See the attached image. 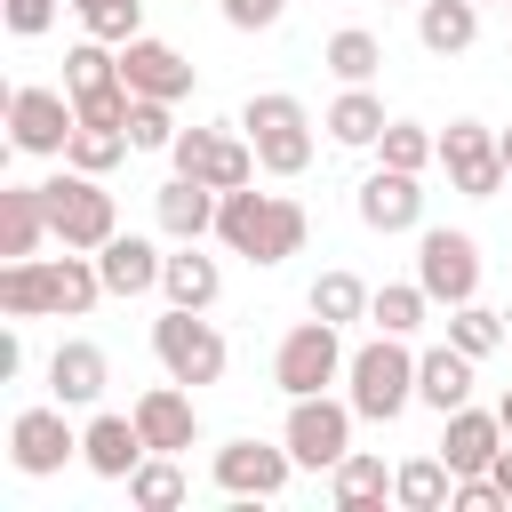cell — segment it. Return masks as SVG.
I'll use <instances>...</instances> for the list:
<instances>
[{
	"label": "cell",
	"mask_w": 512,
	"mask_h": 512,
	"mask_svg": "<svg viewBox=\"0 0 512 512\" xmlns=\"http://www.w3.org/2000/svg\"><path fill=\"white\" fill-rule=\"evenodd\" d=\"M120 80L136 88V96H192V64L168 48V40H152V32H136L128 48H120Z\"/></svg>",
	"instance_id": "19"
},
{
	"label": "cell",
	"mask_w": 512,
	"mask_h": 512,
	"mask_svg": "<svg viewBox=\"0 0 512 512\" xmlns=\"http://www.w3.org/2000/svg\"><path fill=\"white\" fill-rule=\"evenodd\" d=\"M128 144H136V152H168V144H176V112H168V96H136V112H128Z\"/></svg>",
	"instance_id": "38"
},
{
	"label": "cell",
	"mask_w": 512,
	"mask_h": 512,
	"mask_svg": "<svg viewBox=\"0 0 512 512\" xmlns=\"http://www.w3.org/2000/svg\"><path fill=\"white\" fill-rule=\"evenodd\" d=\"M496 152H504V168H512V128H504V136H496Z\"/></svg>",
	"instance_id": "43"
},
{
	"label": "cell",
	"mask_w": 512,
	"mask_h": 512,
	"mask_svg": "<svg viewBox=\"0 0 512 512\" xmlns=\"http://www.w3.org/2000/svg\"><path fill=\"white\" fill-rule=\"evenodd\" d=\"M96 296H104V272L80 248H64V256H16L0 272V312L8 320H48V312L56 320H80Z\"/></svg>",
	"instance_id": "1"
},
{
	"label": "cell",
	"mask_w": 512,
	"mask_h": 512,
	"mask_svg": "<svg viewBox=\"0 0 512 512\" xmlns=\"http://www.w3.org/2000/svg\"><path fill=\"white\" fill-rule=\"evenodd\" d=\"M416 280H424L432 304H472V288H480V240L432 224V232L416 240Z\"/></svg>",
	"instance_id": "12"
},
{
	"label": "cell",
	"mask_w": 512,
	"mask_h": 512,
	"mask_svg": "<svg viewBox=\"0 0 512 512\" xmlns=\"http://www.w3.org/2000/svg\"><path fill=\"white\" fill-rule=\"evenodd\" d=\"M144 456H152V448H144V432H136V408H128V416H88V432H80V464H88L96 480H128Z\"/></svg>",
	"instance_id": "20"
},
{
	"label": "cell",
	"mask_w": 512,
	"mask_h": 512,
	"mask_svg": "<svg viewBox=\"0 0 512 512\" xmlns=\"http://www.w3.org/2000/svg\"><path fill=\"white\" fill-rule=\"evenodd\" d=\"M40 200H48V232L64 240V248H80V256H96L112 232H120V216H112V192L88 176V168H56L48 184H40Z\"/></svg>",
	"instance_id": "5"
},
{
	"label": "cell",
	"mask_w": 512,
	"mask_h": 512,
	"mask_svg": "<svg viewBox=\"0 0 512 512\" xmlns=\"http://www.w3.org/2000/svg\"><path fill=\"white\" fill-rule=\"evenodd\" d=\"M152 352H160V368L176 376V384H216L224 376V336L200 320V312H184V304H168L160 320H152Z\"/></svg>",
	"instance_id": "8"
},
{
	"label": "cell",
	"mask_w": 512,
	"mask_h": 512,
	"mask_svg": "<svg viewBox=\"0 0 512 512\" xmlns=\"http://www.w3.org/2000/svg\"><path fill=\"white\" fill-rule=\"evenodd\" d=\"M328 496H336V512H368V504H384V496H392V472H384V456L352 448V456L328 472Z\"/></svg>",
	"instance_id": "27"
},
{
	"label": "cell",
	"mask_w": 512,
	"mask_h": 512,
	"mask_svg": "<svg viewBox=\"0 0 512 512\" xmlns=\"http://www.w3.org/2000/svg\"><path fill=\"white\" fill-rule=\"evenodd\" d=\"M72 16H80L96 40H112V48H128V40L144 32V0H72Z\"/></svg>",
	"instance_id": "37"
},
{
	"label": "cell",
	"mask_w": 512,
	"mask_h": 512,
	"mask_svg": "<svg viewBox=\"0 0 512 512\" xmlns=\"http://www.w3.org/2000/svg\"><path fill=\"white\" fill-rule=\"evenodd\" d=\"M168 160H176V176H200V184H216V192H240V184H256V144L248 136H224V128H176V144H168Z\"/></svg>",
	"instance_id": "9"
},
{
	"label": "cell",
	"mask_w": 512,
	"mask_h": 512,
	"mask_svg": "<svg viewBox=\"0 0 512 512\" xmlns=\"http://www.w3.org/2000/svg\"><path fill=\"white\" fill-rule=\"evenodd\" d=\"M416 400H424V408H440V416H448V408H464V400H472V352H456V344L424 352V360H416Z\"/></svg>",
	"instance_id": "26"
},
{
	"label": "cell",
	"mask_w": 512,
	"mask_h": 512,
	"mask_svg": "<svg viewBox=\"0 0 512 512\" xmlns=\"http://www.w3.org/2000/svg\"><path fill=\"white\" fill-rule=\"evenodd\" d=\"M304 208L288 200V192H224L216 200V240L232 248V256H248V264H288V256H304Z\"/></svg>",
	"instance_id": "2"
},
{
	"label": "cell",
	"mask_w": 512,
	"mask_h": 512,
	"mask_svg": "<svg viewBox=\"0 0 512 512\" xmlns=\"http://www.w3.org/2000/svg\"><path fill=\"white\" fill-rule=\"evenodd\" d=\"M40 240H56L40 184H8V192H0V256H8V264H16V256H40Z\"/></svg>",
	"instance_id": "23"
},
{
	"label": "cell",
	"mask_w": 512,
	"mask_h": 512,
	"mask_svg": "<svg viewBox=\"0 0 512 512\" xmlns=\"http://www.w3.org/2000/svg\"><path fill=\"white\" fill-rule=\"evenodd\" d=\"M160 248L152 240H136V232H112L104 248H96V272H104V296H144V288H160Z\"/></svg>",
	"instance_id": "22"
},
{
	"label": "cell",
	"mask_w": 512,
	"mask_h": 512,
	"mask_svg": "<svg viewBox=\"0 0 512 512\" xmlns=\"http://www.w3.org/2000/svg\"><path fill=\"white\" fill-rule=\"evenodd\" d=\"M216 288H224L216 256H200L192 240H176V256L160 264V296H168V304H184V312H208V304H216Z\"/></svg>",
	"instance_id": "24"
},
{
	"label": "cell",
	"mask_w": 512,
	"mask_h": 512,
	"mask_svg": "<svg viewBox=\"0 0 512 512\" xmlns=\"http://www.w3.org/2000/svg\"><path fill=\"white\" fill-rule=\"evenodd\" d=\"M320 128H328L336 144H352V152H360V144H376V136H384V96L360 80V88H344V96L328 104V120H320Z\"/></svg>",
	"instance_id": "28"
},
{
	"label": "cell",
	"mask_w": 512,
	"mask_h": 512,
	"mask_svg": "<svg viewBox=\"0 0 512 512\" xmlns=\"http://www.w3.org/2000/svg\"><path fill=\"white\" fill-rule=\"evenodd\" d=\"M136 144H128V128H104V120H80L72 128V144H64V160L72 168H88V176H104V168H120Z\"/></svg>",
	"instance_id": "32"
},
{
	"label": "cell",
	"mask_w": 512,
	"mask_h": 512,
	"mask_svg": "<svg viewBox=\"0 0 512 512\" xmlns=\"http://www.w3.org/2000/svg\"><path fill=\"white\" fill-rule=\"evenodd\" d=\"M208 472H216L224 496H280L288 472H296V456H288V440H280V448H264V440H224Z\"/></svg>",
	"instance_id": "14"
},
{
	"label": "cell",
	"mask_w": 512,
	"mask_h": 512,
	"mask_svg": "<svg viewBox=\"0 0 512 512\" xmlns=\"http://www.w3.org/2000/svg\"><path fill=\"white\" fill-rule=\"evenodd\" d=\"M104 384H112V360H104V344H88V336H64V344L48 352V392H56L64 408H96V400H104Z\"/></svg>",
	"instance_id": "17"
},
{
	"label": "cell",
	"mask_w": 512,
	"mask_h": 512,
	"mask_svg": "<svg viewBox=\"0 0 512 512\" xmlns=\"http://www.w3.org/2000/svg\"><path fill=\"white\" fill-rule=\"evenodd\" d=\"M344 400H352V416H368V424H392L408 400H416V352L400 344V336H384L376 328V344H360L352 360H344Z\"/></svg>",
	"instance_id": "3"
},
{
	"label": "cell",
	"mask_w": 512,
	"mask_h": 512,
	"mask_svg": "<svg viewBox=\"0 0 512 512\" xmlns=\"http://www.w3.org/2000/svg\"><path fill=\"white\" fill-rule=\"evenodd\" d=\"M344 336H336V320H296L288 336H280V352H272V384L288 392V400H304V392H328L336 376H344Z\"/></svg>",
	"instance_id": "6"
},
{
	"label": "cell",
	"mask_w": 512,
	"mask_h": 512,
	"mask_svg": "<svg viewBox=\"0 0 512 512\" xmlns=\"http://www.w3.org/2000/svg\"><path fill=\"white\" fill-rule=\"evenodd\" d=\"M392 496H400L408 512H440V504H456V472H448V456H408V464L392 472Z\"/></svg>",
	"instance_id": "29"
},
{
	"label": "cell",
	"mask_w": 512,
	"mask_h": 512,
	"mask_svg": "<svg viewBox=\"0 0 512 512\" xmlns=\"http://www.w3.org/2000/svg\"><path fill=\"white\" fill-rule=\"evenodd\" d=\"M416 40L432 56H464L480 40V0H416Z\"/></svg>",
	"instance_id": "25"
},
{
	"label": "cell",
	"mask_w": 512,
	"mask_h": 512,
	"mask_svg": "<svg viewBox=\"0 0 512 512\" xmlns=\"http://www.w3.org/2000/svg\"><path fill=\"white\" fill-rule=\"evenodd\" d=\"M216 8H224L232 32H272V24L288 16V0H216Z\"/></svg>",
	"instance_id": "40"
},
{
	"label": "cell",
	"mask_w": 512,
	"mask_h": 512,
	"mask_svg": "<svg viewBox=\"0 0 512 512\" xmlns=\"http://www.w3.org/2000/svg\"><path fill=\"white\" fill-rule=\"evenodd\" d=\"M496 504H504V488H496L488 472H464V480H456V512H496Z\"/></svg>",
	"instance_id": "41"
},
{
	"label": "cell",
	"mask_w": 512,
	"mask_h": 512,
	"mask_svg": "<svg viewBox=\"0 0 512 512\" xmlns=\"http://www.w3.org/2000/svg\"><path fill=\"white\" fill-rule=\"evenodd\" d=\"M488 480H496V488H504V504H512V448H504V456L488 464Z\"/></svg>",
	"instance_id": "42"
},
{
	"label": "cell",
	"mask_w": 512,
	"mask_h": 512,
	"mask_svg": "<svg viewBox=\"0 0 512 512\" xmlns=\"http://www.w3.org/2000/svg\"><path fill=\"white\" fill-rule=\"evenodd\" d=\"M352 208H360L368 232H416L424 224V192H416L408 168H368L360 192H352Z\"/></svg>",
	"instance_id": "15"
},
{
	"label": "cell",
	"mask_w": 512,
	"mask_h": 512,
	"mask_svg": "<svg viewBox=\"0 0 512 512\" xmlns=\"http://www.w3.org/2000/svg\"><path fill=\"white\" fill-rule=\"evenodd\" d=\"M128 504H144V512H176L184 504V472H176V456H144L136 472H128Z\"/></svg>",
	"instance_id": "35"
},
{
	"label": "cell",
	"mask_w": 512,
	"mask_h": 512,
	"mask_svg": "<svg viewBox=\"0 0 512 512\" xmlns=\"http://www.w3.org/2000/svg\"><path fill=\"white\" fill-rule=\"evenodd\" d=\"M368 296H376V288H368L360 272H320V280H312V312L336 320V328H344V320H368Z\"/></svg>",
	"instance_id": "36"
},
{
	"label": "cell",
	"mask_w": 512,
	"mask_h": 512,
	"mask_svg": "<svg viewBox=\"0 0 512 512\" xmlns=\"http://www.w3.org/2000/svg\"><path fill=\"white\" fill-rule=\"evenodd\" d=\"M376 152H384V168H408V176H424V168L440 160V136H432L424 120H384Z\"/></svg>",
	"instance_id": "33"
},
{
	"label": "cell",
	"mask_w": 512,
	"mask_h": 512,
	"mask_svg": "<svg viewBox=\"0 0 512 512\" xmlns=\"http://www.w3.org/2000/svg\"><path fill=\"white\" fill-rule=\"evenodd\" d=\"M504 440H512V432H504V416H488V408H472V400H464V408H448L440 456H448V472L464 480V472H488V464L504 456Z\"/></svg>",
	"instance_id": "18"
},
{
	"label": "cell",
	"mask_w": 512,
	"mask_h": 512,
	"mask_svg": "<svg viewBox=\"0 0 512 512\" xmlns=\"http://www.w3.org/2000/svg\"><path fill=\"white\" fill-rule=\"evenodd\" d=\"M240 136L256 144L264 176H304V168H312V112H304L288 88H264V96H248V112H240Z\"/></svg>",
	"instance_id": "4"
},
{
	"label": "cell",
	"mask_w": 512,
	"mask_h": 512,
	"mask_svg": "<svg viewBox=\"0 0 512 512\" xmlns=\"http://www.w3.org/2000/svg\"><path fill=\"white\" fill-rule=\"evenodd\" d=\"M504 8H512V0H504Z\"/></svg>",
	"instance_id": "45"
},
{
	"label": "cell",
	"mask_w": 512,
	"mask_h": 512,
	"mask_svg": "<svg viewBox=\"0 0 512 512\" xmlns=\"http://www.w3.org/2000/svg\"><path fill=\"white\" fill-rule=\"evenodd\" d=\"M504 320H512V312H488V304H448V344H456V352H472V360H488V352L512 336Z\"/></svg>",
	"instance_id": "34"
},
{
	"label": "cell",
	"mask_w": 512,
	"mask_h": 512,
	"mask_svg": "<svg viewBox=\"0 0 512 512\" xmlns=\"http://www.w3.org/2000/svg\"><path fill=\"white\" fill-rule=\"evenodd\" d=\"M136 432H144V448H160V456H184L192 440H200V408H192V392L168 376V384H152L144 400H136Z\"/></svg>",
	"instance_id": "16"
},
{
	"label": "cell",
	"mask_w": 512,
	"mask_h": 512,
	"mask_svg": "<svg viewBox=\"0 0 512 512\" xmlns=\"http://www.w3.org/2000/svg\"><path fill=\"white\" fill-rule=\"evenodd\" d=\"M496 416H504V432H512V392H504V400H496Z\"/></svg>",
	"instance_id": "44"
},
{
	"label": "cell",
	"mask_w": 512,
	"mask_h": 512,
	"mask_svg": "<svg viewBox=\"0 0 512 512\" xmlns=\"http://www.w3.org/2000/svg\"><path fill=\"white\" fill-rule=\"evenodd\" d=\"M440 168H448V184L456 192H472V200H496L504 192V152H496V128L488 120H448L440 128Z\"/></svg>",
	"instance_id": "11"
},
{
	"label": "cell",
	"mask_w": 512,
	"mask_h": 512,
	"mask_svg": "<svg viewBox=\"0 0 512 512\" xmlns=\"http://www.w3.org/2000/svg\"><path fill=\"white\" fill-rule=\"evenodd\" d=\"M424 312H432L424 280H384V288L368 296V320H376L384 336H416V328H424Z\"/></svg>",
	"instance_id": "30"
},
{
	"label": "cell",
	"mask_w": 512,
	"mask_h": 512,
	"mask_svg": "<svg viewBox=\"0 0 512 512\" xmlns=\"http://www.w3.org/2000/svg\"><path fill=\"white\" fill-rule=\"evenodd\" d=\"M376 64H384V40H376L368 24H344V32H328V72H336L344 88L376 80Z\"/></svg>",
	"instance_id": "31"
},
{
	"label": "cell",
	"mask_w": 512,
	"mask_h": 512,
	"mask_svg": "<svg viewBox=\"0 0 512 512\" xmlns=\"http://www.w3.org/2000/svg\"><path fill=\"white\" fill-rule=\"evenodd\" d=\"M64 456H80V432L64 424V400H56V408H24V416L8 424V464H16L24 480L64 472Z\"/></svg>",
	"instance_id": "13"
},
{
	"label": "cell",
	"mask_w": 512,
	"mask_h": 512,
	"mask_svg": "<svg viewBox=\"0 0 512 512\" xmlns=\"http://www.w3.org/2000/svg\"><path fill=\"white\" fill-rule=\"evenodd\" d=\"M288 456L304 464V472H336L344 456H352V400H328V392H304V400H288Z\"/></svg>",
	"instance_id": "7"
},
{
	"label": "cell",
	"mask_w": 512,
	"mask_h": 512,
	"mask_svg": "<svg viewBox=\"0 0 512 512\" xmlns=\"http://www.w3.org/2000/svg\"><path fill=\"white\" fill-rule=\"evenodd\" d=\"M56 8H72V0H0V16H8L16 40H40V32L56 24Z\"/></svg>",
	"instance_id": "39"
},
{
	"label": "cell",
	"mask_w": 512,
	"mask_h": 512,
	"mask_svg": "<svg viewBox=\"0 0 512 512\" xmlns=\"http://www.w3.org/2000/svg\"><path fill=\"white\" fill-rule=\"evenodd\" d=\"M216 184H200V176H168L160 192H152V216H160V232L168 240H200V232H216Z\"/></svg>",
	"instance_id": "21"
},
{
	"label": "cell",
	"mask_w": 512,
	"mask_h": 512,
	"mask_svg": "<svg viewBox=\"0 0 512 512\" xmlns=\"http://www.w3.org/2000/svg\"><path fill=\"white\" fill-rule=\"evenodd\" d=\"M72 128H80V104H72V88H16V96H8V144H16V152L64 160Z\"/></svg>",
	"instance_id": "10"
}]
</instances>
